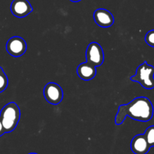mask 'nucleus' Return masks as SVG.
Returning a JSON list of instances; mask_svg holds the SVG:
<instances>
[{
	"label": "nucleus",
	"instance_id": "nucleus-1",
	"mask_svg": "<svg viewBox=\"0 0 154 154\" xmlns=\"http://www.w3.org/2000/svg\"><path fill=\"white\" fill-rule=\"evenodd\" d=\"M153 116V106L146 97H137L126 105H122L118 108L115 118L116 125H121L125 117H130L134 120L148 122Z\"/></svg>",
	"mask_w": 154,
	"mask_h": 154
},
{
	"label": "nucleus",
	"instance_id": "nucleus-2",
	"mask_svg": "<svg viewBox=\"0 0 154 154\" xmlns=\"http://www.w3.org/2000/svg\"><path fill=\"white\" fill-rule=\"evenodd\" d=\"M21 118V110L14 102H10L3 107L0 112V119L5 133L14 130Z\"/></svg>",
	"mask_w": 154,
	"mask_h": 154
},
{
	"label": "nucleus",
	"instance_id": "nucleus-3",
	"mask_svg": "<svg viewBox=\"0 0 154 154\" xmlns=\"http://www.w3.org/2000/svg\"><path fill=\"white\" fill-rule=\"evenodd\" d=\"M130 80L139 83L146 90L154 88V67L148 64L146 61L137 67L136 73L131 77Z\"/></svg>",
	"mask_w": 154,
	"mask_h": 154
},
{
	"label": "nucleus",
	"instance_id": "nucleus-4",
	"mask_svg": "<svg viewBox=\"0 0 154 154\" xmlns=\"http://www.w3.org/2000/svg\"><path fill=\"white\" fill-rule=\"evenodd\" d=\"M43 93L45 100L51 105H58L63 100V90L56 83H48L44 87Z\"/></svg>",
	"mask_w": 154,
	"mask_h": 154
},
{
	"label": "nucleus",
	"instance_id": "nucleus-5",
	"mask_svg": "<svg viewBox=\"0 0 154 154\" xmlns=\"http://www.w3.org/2000/svg\"><path fill=\"white\" fill-rule=\"evenodd\" d=\"M86 62L91 63L98 67L101 66L104 61V54L101 45L97 42H91L89 44L86 50Z\"/></svg>",
	"mask_w": 154,
	"mask_h": 154
},
{
	"label": "nucleus",
	"instance_id": "nucleus-6",
	"mask_svg": "<svg viewBox=\"0 0 154 154\" xmlns=\"http://www.w3.org/2000/svg\"><path fill=\"white\" fill-rule=\"evenodd\" d=\"M27 43L23 38L14 36L8 41L6 44V50L11 56L19 57L24 55L27 51Z\"/></svg>",
	"mask_w": 154,
	"mask_h": 154
},
{
	"label": "nucleus",
	"instance_id": "nucleus-7",
	"mask_svg": "<svg viewBox=\"0 0 154 154\" xmlns=\"http://www.w3.org/2000/svg\"><path fill=\"white\" fill-rule=\"evenodd\" d=\"M11 11L14 16L23 18L33 11V7L28 0H14L11 4Z\"/></svg>",
	"mask_w": 154,
	"mask_h": 154
},
{
	"label": "nucleus",
	"instance_id": "nucleus-8",
	"mask_svg": "<svg viewBox=\"0 0 154 154\" xmlns=\"http://www.w3.org/2000/svg\"><path fill=\"white\" fill-rule=\"evenodd\" d=\"M94 20L97 25L104 28L111 26L114 23V17L109 11L104 8L97 9L93 14Z\"/></svg>",
	"mask_w": 154,
	"mask_h": 154
},
{
	"label": "nucleus",
	"instance_id": "nucleus-9",
	"mask_svg": "<svg viewBox=\"0 0 154 154\" xmlns=\"http://www.w3.org/2000/svg\"><path fill=\"white\" fill-rule=\"evenodd\" d=\"M131 149L134 154H146L150 149L144 135H137L131 142Z\"/></svg>",
	"mask_w": 154,
	"mask_h": 154
},
{
	"label": "nucleus",
	"instance_id": "nucleus-10",
	"mask_svg": "<svg viewBox=\"0 0 154 154\" xmlns=\"http://www.w3.org/2000/svg\"><path fill=\"white\" fill-rule=\"evenodd\" d=\"M77 75L81 79L84 81H90L95 77L97 74V69L91 63L86 62L81 63L76 69Z\"/></svg>",
	"mask_w": 154,
	"mask_h": 154
},
{
	"label": "nucleus",
	"instance_id": "nucleus-11",
	"mask_svg": "<svg viewBox=\"0 0 154 154\" xmlns=\"http://www.w3.org/2000/svg\"><path fill=\"white\" fill-rule=\"evenodd\" d=\"M143 135L150 147H154V126H149L146 129Z\"/></svg>",
	"mask_w": 154,
	"mask_h": 154
},
{
	"label": "nucleus",
	"instance_id": "nucleus-12",
	"mask_svg": "<svg viewBox=\"0 0 154 154\" xmlns=\"http://www.w3.org/2000/svg\"><path fill=\"white\" fill-rule=\"evenodd\" d=\"M8 84V79L7 75L5 73L2 68L0 67V93L3 92L7 88Z\"/></svg>",
	"mask_w": 154,
	"mask_h": 154
},
{
	"label": "nucleus",
	"instance_id": "nucleus-13",
	"mask_svg": "<svg viewBox=\"0 0 154 154\" xmlns=\"http://www.w3.org/2000/svg\"><path fill=\"white\" fill-rule=\"evenodd\" d=\"M145 42L150 47L154 48V29L148 32L145 36Z\"/></svg>",
	"mask_w": 154,
	"mask_h": 154
},
{
	"label": "nucleus",
	"instance_id": "nucleus-14",
	"mask_svg": "<svg viewBox=\"0 0 154 154\" xmlns=\"http://www.w3.org/2000/svg\"><path fill=\"white\" fill-rule=\"evenodd\" d=\"M5 133V129H4V127H3L2 123V120H1V119H0V137H1L2 135H4Z\"/></svg>",
	"mask_w": 154,
	"mask_h": 154
},
{
	"label": "nucleus",
	"instance_id": "nucleus-15",
	"mask_svg": "<svg viewBox=\"0 0 154 154\" xmlns=\"http://www.w3.org/2000/svg\"><path fill=\"white\" fill-rule=\"evenodd\" d=\"M71 2H80L81 0H70Z\"/></svg>",
	"mask_w": 154,
	"mask_h": 154
},
{
	"label": "nucleus",
	"instance_id": "nucleus-16",
	"mask_svg": "<svg viewBox=\"0 0 154 154\" xmlns=\"http://www.w3.org/2000/svg\"><path fill=\"white\" fill-rule=\"evenodd\" d=\"M29 154H37V153H29Z\"/></svg>",
	"mask_w": 154,
	"mask_h": 154
}]
</instances>
